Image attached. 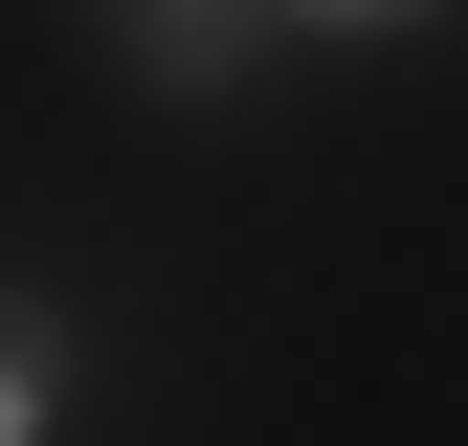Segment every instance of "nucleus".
Returning <instances> with one entry per match:
<instances>
[{
	"mask_svg": "<svg viewBox=\"0 0 468 446\" xmlns=\"http://www.w3.org/2000/svg\"><path fill=\"white\" fill-rule=\"evenodd\" d=\"M45 424H68V334H45V313H0V446H45Z\"/></svg>",
	"mask_w": 468,
	"mask_h": 446,
	"instance_id": "1",
	"label": "nucleus"
},
{
	"mask_svg": "<svg viewBox=\"0 0 468 446\" xmlns=\"http://www.w3.org/2000/svg\"><path fill=\"white\" fill-rule=\"evenodd\" d=\"M223 68V0H156V90H201Z\"/></svg>",
	"mask_w": 468,
	"mask_h": 446,
	"instance_id": "2",
	"label": "nucleus"
},
{
	"mask_svg": "<svg viewBox=\"0 0 468 446\" xmlns=\"http://www.w3.org/2000/svg\"><path fill=\"white\" fill-rule=\"evenodd\" d=\"M313 23H401V0H313Z\"/></svg>",
	"mask_w": 468,
	"mask_h": 446,
	"instance_id": "3",
	"label": "nucleus"
}]
</instances>
